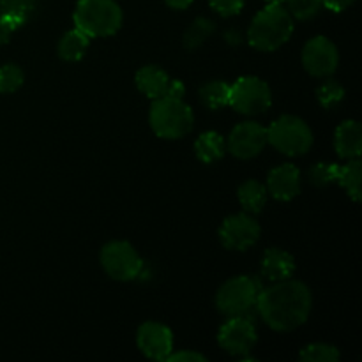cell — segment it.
<instances>
[{
  "instance_id": "obj_1",
  "label": "cell",
  "mask_w": 362,
  "mask_h": 362,
  "mask_svg": "<svg viewBox=\"0 0 362 362\" xmlns=\"http://www.w3.org/2000/svg\"><path fill=\"white\" fill-rule=\"evenodd\" d=\"M313 308L311 290L303 281L283 279L262 288L257 299V313L278 332L296 331L310 318Z\"/></svg>"
},
{
  "instance_id": "obj_2",
  "label": "cell",
  "mask_w": 362,
  "mask_h": 362,
  "mask_svg": "<svg viewBox=\"0 0 362 362\" xmlns=\"http://www.w3.org/2000/svg\"><path fill=\"white\" fill-rule=\"evenodd\" d=\"M293 34V18L281 4H267L253 18L247 30V41L255 49L274 52Z\"/></svg>"
},
{
  "instance_id": "obj_3",
  "label": "cell",
  "mask_w": 362,
  "mask_h": 362,
  "mask_svg": "<svg viewBox=\"0 0 362 362\" xmlns=\"http://www.w3.org/2000/svg\"><path fill=\"white\" fill-rule=\"evenodd\" d=\"M73 20L74 27L88 37H110L120 30L124 14L115 0H80Z\"/></svg>"
},
{
  "instance_id": "obj_4",
  "label": "cell",
  "mask_w": 362,
  "mask_h": 362,
  "mask_svg": "<svg viewBox=\"0 0 362 362\" xmlns=\"http://www.w3.org/2000/svg\"><path fill=\"white\" fill-rule=\"evenodd\" d=\"M148 122L159 138L179 140L193 129L194 113L184 99L161 98L152 103Z\"/></svg>"
},
{
  "instance_id": "obj_5",
  "label": "cell",
  "mask_w": 362,
  "mask_h": 362,
  "mask_svg": "<svg viewBox=\"0 0 362 362\" xmlns=\"http://www.w3.org/2000/svg\"><path fill=\"white\" fill-rule=\"evenodd\" d=\"M262 286L258 279L250 276H237L228 279L216 293V308L226 318L251 317L257 311V299Z\"/></svg>"
},
{
  "instance_id": "obj_6",
  "label": "cell",
  "mask_w": 362,
  "mask_h": 362,
  "mask_svg": "<svg viewBox=\"0 0 362 362\" xmlns=\"http://www.w3.org/2000/svg\"><path fill=\"white\" fill-rule=\"evenodd\" d=\"M267 144L285 156H303L313 147V131L296 115H281L267 127Z\"/></svg>"
},
{
  "instance_id": "obj_7",
  "label": "cell",
  "mask_w": 362,
  "mask_h": 362,
  "mask_svg": "<svg viewBox=\"0 0 362 362\" xmlns=\"http://www.w3.org/2000/svg\"><path fill=\"white\" fill-rule=\"evenodd\" d=\"M272 105L271 87L258 76H243L230 85V106L243 115H260Z\"/></svg>"
},
{
  "instance_id": "obj_8",
  "label": "cell",
  "mask_w": 362,
  "mask_h": 362,
  "mask_svg": "<svg viewBox=\"0 0 362 362\" xmlns=\"http://www.w3.org/2000/svg\"><path fill=\"white\" fill-rule=\"evenodd\" d=\"M101 265L115 281H133L144 269L140 255L126 240H112L101 250Z\"/></svg>"
},
{
  "instance_id": "obj_9",
  "label": "cell",
  "mask_w": 362,
  "mask_h": 362,
  "mask_svg": "<svg viewBox=\"0 0 362 362\" xmlns=\"http://www.w3.org/2000/svg\"><path fill=\"white\" fill-rule=\"evenodd\" d=\"M258 341L257 327L251 317H230L218 332V343L235 357L250 356Z\"/></svg>"
},
{
  "instance_id": "obj_10",
  "label": "cell",
  "mask_w": 362,
  "mask_h": 362,
  "mask_svg": "<svg viewBox=\"0 0 362 362\" xmlns=\"http://www.w3.org/2000/svg\"><path fill=\"white\" fill-rule=\"evenodd\" d=\"M262 228L247 212L228 216L219 228V239L230 251H246L258 243Z\"/></svg>"
},
{
  "instance_id": "obj_11",
  "label": "cell",
  "mask_w": 362,
  "mask_h": 362,
  "mask_svg": "<svg viewBox=\"0 0 362 362\" xmlns=\"http://www.w3.org/2000/svg\"><path fill=\"white\" fill-rule=\"evenodd\" d=\"M303 66L311 76H332L339 66L338 46L325 35L310 39L303 48Z\"/></svg>"
},
{
  "instance_id": "obj_12",
  "label": "cell",
  "mask_w": 362,
  "mask_h": 362,
  "mask_svg": "<svg viewBox=\"0 0 362 362\" xmlns=\"http://www.w3.org/2000/svg\"><path fill=\"white\" fill-rule=\"evenodd\" d=\"M265 145H267V127L253 120L237 124L226 141L230 154L239 159L257 158L264 151Z\"/></svg>"
},
{
  "instance_id": "obj_13",
  "label": "cell",
  "mask_w": 362,
  "mask_h": 362,
  "mask_svg": "<svg viewBox=\"0 0 362 362\" xmlns=\"http://www.w3.org/2000/svg\"><path fill=\"white\" fill-rule=\"evenodd\" d=\"M136 345L148 359L166 361L173 352L172 331L159 322H145L136 332Z\"/></svg>"
},
{
  "instance_id": "obj_14",
  "label": "cell",
  "mask_w": 362,
  "mask_h": 362,
  "mask_svg": "<svg viewBox=\"0 0 362 362\" xmlns=\"http://www.w3.org/2000/svg\"><path fill=\"white\" fill-rule=\"evenodd\" d=\"M267 193L281 202H290L300 193V172L297 166L285 163L271 170L267 177Z\"/></svg>"
},
{
  "instance_id": "obj_15",
  "label": "cell",
  "mask_w": 362,
  "mask_h": 362,
  "mask_svg": "<svg viewBox=\"0 0 362 362\" xmlns=\"http://www.w3.org/2000/svg\"><path fill=\"white\" fill-rule=\"evenodd\" d=\"M136 87L145 98L152 99H161L168 95V88L170 83H172V78L168 76L165 69L158 66H144L140 71L136 73Z\"/></svg>"
},
{
  "instance_id": "obj_16",
  "label": "cell",
  "mask_w": 362,
  "mask_h": 362,
  "mask_svg": "<svg viewBox=\"0 0 362 362\" xmlns=\"http://www.w3.org/2000/svg\"><path fill=\"white\" fill-rule=\"evenodd\" d=\"M296 272V258L285 250L269 247L262 258V276L269 281H283Z\"/></svg>"
},
{
  "instance_id": "obj_17",
  "label": "cell",
  "mask_w": 362,
  "mask_h": 362,
  "mask_svg": "<svg viewBox=\"0 0 362 362\" xmlns=\"http://www.w3.org/2000/svg\"><path fill=\"white\" fill-rule=\"evenodd\" d=\"M334 147L341 159L361 158L362 127L357 120H345L339 124L334 134Z\"/></svg>"
},
{
  "instance_id": "obj_18",
  "label": "cell",
  "mask_w": 362,
  "mask_h": 362,
  "mask_svg": "<svg viewBox=\"0 0 362 362\" xmlns=\"http://www.w3.org/2000/svg\"><path fill=\"white\" fill-rule=\"evenodd\" d=\"M88 45H90V37L74 27L73 30L66 32L60 37L57 52H59L60 59L66 60V62H78V60H81L85 57Z\"/></svg>"
},
{
  "instance_id": "obj_19",
  "label": "cell",
  "mask_w": 362,
  "mask_h": 362,
  "mask_svg": "<svg viewBox=\"0 0 362 362\" xmlns=\"http://www.w3.org/2000/svg\"><path fill=\"white\" fill-rule=\"evenodd\" d=\"M239 202L247 214H260L267 202V187L258 180H246L239 186Z\"/></svg>"
},
{
  "instance_id": "obj_20",
  "label": "cell",
  "mask_w": 362,
  "mask_h": 362,
  "mask_svg": "<svg viewBox=\"0 0 362 362\" xmlns=\"http://www.w3.org/2000/svg\"><path fill=\"white\" fill-rule=\"evenodd\" d=\"M361 175L362 163L359 158L349 159L346 165H338V170H336V182L346 191V194L354 202H361Z\"/></svg>"
},
{
  "instance_id": "obj_21",
  "label": "cell",
  "mask_w": 362,
  "mask_h": 362,
  "mask_svg": "<svg viewBox=\"0 0 362 362\" xmlns=\"http://www.w3.org/2000/svg\"><path fill=\"white\" fill-rule=\"evenodd\" d=\"M226 144L223 140V136L216 131H207V133L200 134L194 144V152H197V158L202 163H214L225 156Z\"/></svg>"
},
{
  "instance_id": "obj_22",
  "label": "cell",
  "mask_w": 362,
  "mask_h": 362,
  "mask_svg": "<svg viewBox=\"0 0 362 362\" xmlns=\"http://www.w3.org/2000/svg\"><path fill=\"white\" fill-rule=\"evenodd\" d=\"M200 99L211 110H219L230 106V85L226 81L214 80L200 88Z\"/></svg>"
},
{
  "instance_id": "obj_23",
  "label": "cell",
  "mask_w": 362,
  "mask_h": 362,
  "mask_svg": "<svg viewBox=\"0 0 362 362\" xmlns=\"http://www.w3.org/2000/svg\"><path fill=\"white\" fill-rule=\"evenodd\" d=\"M216 25L212 20H207V18H197L193 23L189 25V28L184 34V46L187 49H197L214 34Z\"/></svg>"
},
{
  "instance_id": "obj_24",
  "label": "cell",
  "mask_w": 362,
  "mask_h": 362,
  "mask_svg": "<svg viewBox=\"0 0 362 362\" xmlns=\"http://www.w3.org/2000/svg\"><path fill=\"white\" fill-rule=\"evenodd\" d=\"M299 359L304 362H338L341 359V354L329 343H311L300 350Z\"/></svg>"
},
{
  "instance_id": "obj_25",
  "label": "cell",
  "mask_w": 362,
  "mask_h": 362,
  "mask_svg": "<svg viewBox=\"0 0 362 362\" xmlns=\"http://www.w3.org/2000/svg\"><path fill=\"white\" fill-rule=\"evenodd\" d=\"M345 98V88L338 83L336 80H331L327 76V80L317 88V99L325 110H331L334 106H338L339 103Z\"/></svg>"
},
{
  "instance_id": "obj_26",
  "label": "cell",
  "mask_w": 362,
  "mask_h": 362,
  "mask_svg": "<svg viewBox=\"0 0 362 362\" xmlns=\"http://www.w3.org/2000/svg\"><path fill=\"white\" fill-rule=\"evenodd\" d=\"M25 74L23 69L16 64H6L0 67V94H11L16 92L23 85Z\"/></svg>"
},
{
  "instance_id": "obj_27",
  "label": "cell",
  "mask_w": 362,
  "mask_h": 362,
  "mask_svg": "<svg viewBox=\"0 0 362 362\" xmlns=\"http://www.w3.org/2000/svg\"><path fill=\"white\" fill-rule=\"evenodd\" d=\"M35 9V0H0V13L27 23Z\"/></svg>"
},
{
  "instance_id": "obj_28",
  "label": "cell",
  "mask_w": 362,
  "mask_h": 362,
  "mask_svg": "<svg viewBox=\"0 0 362 362\" xmlns=\"http://www.w3.org/2000/svg\"><path fill=\"white\" fill-rule=\"evenodd\" d=\"M288 4V13L297 20H311L324 7L322 0H285Z\"/></svg>"
},
{
  "instance_id": "obj_29",
  "label": "cell",
  "mask_w": 362,
  "mask_h": 362,
  "mask_svg": "<svg viewBox=\"0 0 362 362\" xmlns=\"http://www.w3.org/2000/svg\"><path fill=\"white\" fill-rule=\"evenodd\" d=\"M336 170L338 165L334 163H317L310 170V182L317 187H325L331 182H336Z\"/></svg>"
},
{
  "instance_id": "obj_30",
  "label": "cell",
  "mask_w": 362,
  "mask_h": 362,
  "mask_svg": "<svg viewBox=\"0 0 362 362\" xmlns=\"http://www.w3.org/2000/svg\"><path fill=\"white\" fill-rule=\"evenodd\" d=\"M209 4H211V7L218 14L230 18L235 16V14H239L243 11L246 0H209Z\"/></svg>"
},
{
  "instance_id": "obj_31",
  "label": "cell",
  "mask_w": 362,
  "mask_h": 362,
  "mask_svg": "<svg viewBox=\"0 0 362 362\" xmlns=\"http://www.w3.org/2000/svg\"><path fill=\"white\" fill-rule=\"evenodd\" d=\"M20 27H23L21 21H18L16 18L13 16H7V14L0 13V46L7 45L11 35H13Z\"/></svg>"
},
{
  "instance_id": "obj_32",
  "label": "cell",
  "mask_w": 362,
  "mask_h": 362,
  "mask_svg": "<svg viewBox=\"0 0 362 362\" xmlns=\"http://www.w3.org/2000/svg\"><path fill=\"white\" fill-rule=\"evenodd\" d=\"M166 361H172V362H205L207 357L202 356V354L193 352V350H180V352L175 354H170L168 359Z\"/></svg>"
},
{
  "instance_id": "obj_33",
  "label": "cell",
  "mask_w": 362,
  "mask_h": 362,
  "mask_svg": "<svg viewBox=\"0 0 362 362\" xmlns=\"http://www.w3.org/2000/svg\"><path fill=\"white\" fill-rule=\"evenodd\" d=\"M322 2H324V6L327 7L329 11H332V13H341V11L354 6L356 0H322Z\"/></svg>"
},
{
  "instance_id": "obj_34",
  "label": "cell",
  "mask_w": 362,
  "mask_h": 362,
  "mask_svg": "<svg viewBox=\"0 0 362 362\" xmlns=\"http://www.w3.org/2000/svg\"><path fill=\"white\" fill-rule=\"evenodd\" d=\"M184 94H186V85H184L180 80H172V83H170V88H168V95H166V98L184 99Z\"/></svg>"
},
{
  "instance_id": "obj_35",
  "label": "cell",
  "mask_w": 362,
  "mask_h": 362,
  "mask_svg": "<svg viewBox=\"0 0 362 362\" xmlns=\"http://www.w3.org/2000/svg\"><path fill=\"white\" fill-rule=\"evenodd\" d=\"M193 2L194 0H165L166 6L172 7V9H177V11L187 9V7H189Z\"/></svg>"
},
{
  "instance_id": "obj_36",
  "label": "cell",
  "mask_w": 362,
  "mask_h": 362,
  "mask_svg": "<svg viewBox=\"0 0 362 362\" xmlns=\"http://www.w3.org/2000/svg\"><path fill=\"white\" fill-rule=\"evenodd\" d=\"M265 2H267V4H281V6H283V2H285V0H265Z\"/></svg>"
}]
</instances>
